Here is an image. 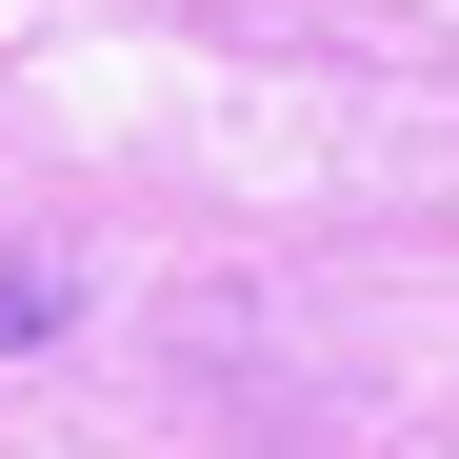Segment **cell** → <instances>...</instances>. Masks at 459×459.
Listing matches in <instances>:
<instances>
[{"mask_svg": "<svg viewBox=\"0 0 459 459\" xmlns=\"http://www.w3.org/2000/svg\"><path fill=\"white\" fill-rule=\"evenodd\" d=\"M60 320H81V280H60V260H0V359H40Z\"/></svg>", "mask_w": 459, "mask_h": 459, "instance_id": "cell-1", "label": "cell"}]
</instances>
